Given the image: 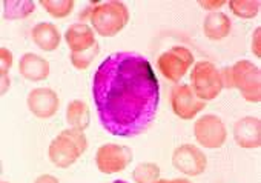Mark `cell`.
Wrapping results in <instances>:
<instances>
[{"mask_svg":"<svg viewBox=\"0 0 261 183\" xmlns=\"http://www.w3.org/2000/svg\"><path fill=\"white\" fill-rule=\"evenodd\" d=\"M13 66V53L8 48H0V77H2V89L0 93L5 94L10 89V77L8 71Z\"/></svg>","mask_w":261,"mask_h":183,"instance_id":"23","label":"cell"},{"mask_svg":"<svg viewBox=\"0 0 261 183\" xmlns=\"http://www.w3.org/2000/svg\"><path fill=\"white\" fill-rule=\"evenodd\" d=\"M233 139L238 146L252 149L261 145V122L258 117H243L233 125Z\"/></svg>","mask_w":261,"mask_h":183,"instance_id":"12","label":"cell"},{"mask_svg":"<svg viewBox=\"0 0 261 183\" xmlns=\"http://www.w3.org/2000/svg\"><path fill=\"white\" fill-rule=\"evenodd\" d=\"M114 183H127V181H124V180H115Z\"/></svg>","mask_w":261,"mask_h":183,"instance_id":"28","label":"cell"},{"mask_svg":"<svg viewBox=\"0 0 261 183\" xmlns=\"http://www.w3.org/2000/svg\"><path fill=\"white\" fill-rule=\"evenodd\" d=\"M261 4L258 0H230L229 8L240 19H253L259 13Z\"/></svg>","mask_w":261,"mask_h":183,"instance_id":"19","label":"cell"},{"mask_svg":"<svg viewBox=\"0 0 261 183\" xmlns=\"http://www.w3.org/2000/svg\"><path fill=\"white\" fill-rule=\"evenodd\" d=\"M89 20L98 36L114 37L129 22V11L123 2L97 4L89 11Z\"/></svg>","mask_w":261,"mask_h":183,"instance_id":"3","label":"cell"},{"mask_svg":"<svg viewBox=\"0 0 261 183\" xmlns=\"http://www.w3.org/2000/svg\"><path fill=\"white\" fill-rule=\"evenodd\" d=\"M31 37H33V42L40 50L48 51V53L56 51L62 40L59 28L54 24H48V22L37 24L31 31Z\"/></svg>","mask_w":261,"mask_h":183,"instance_id":"15","label":"cell"},{"mask_svg":"<svg viewBox=\"0 0 261 183\" xmlns=\"http://www.w3.org/2000/svg\"><path fill=\"white\" fill-rule=\"evenodd\" d=\"M88 140L80 129H65L62 131L49 145L48 155L53 165L57 168H69L74 165L79 157L86 151Z\"/></svg>","mask_w":261,"mask_h":183,"instance_id":"2","label":"cell"},{"mask_svg":"<svg viewBox=\"0 0 261 183\" xmlns=\"http://www.w3.org/2000/svg\"><path fill=\"white\" fill-rule=\"evenodd\" d=\"M259 34H261V30L256 28L253 31V36H252V53L259 57L261 56V45H259Z\"/></svg>","mask_w":261,"mask_h":183,"instance_id":"25","label":"cell"},{"mask_svg":"<svg viewBox=\"0 0 261 183\" xmlns=\"http://www.w3.org/2000/svg\"><path fill=\"white\" fill-rule=\"evenodd\" d=\"M160 166L155 163H140L136 166L133 178L136 183H157L160 180Z\"/></svg>","mask_w":261,"mask_h":183,"instance_id":"21","label":"cell"},{"mask_svg":"<svg viewBox=\"0 0 261 183\" xmlns=\"http://www.w3.org/2000/svg\"><path fill=\"white\" fill-rule=\"evenodd\" d=\"M4 19L20 20L31 16L36 10V4L30 0H8L4 2Z\"/></svg>","mask_w":261,"mask_h":183,"instance_id":"18","label":"cell"},{"mask_svg":"<svg viewBox=\"0 0 261 183\" xmlns=\"http://www.w3.org/2000/svg\"><path fill=\"white\" fill-rule=\"evenodd\" d=\"M198 5H200L201 8L211 11V13H215L218 8L224 7L226 2H224V0H204V2H198Z\"/></svg>","mask_w":261,"mask_h":183,"instance_id":"24","label":"cell"},{"mask_svg":"<svg viewBox=\"0 0 261 183\" xmlns=\"http://www.w3.org/2000/svg\"><path fill=\"white\" fill-rule=\"evenodd\" d=\"M66 120L74 129L85 131L91 122L88 105L82 100H72L66 108Z\"/></svg>","mask_w":261,"mask_h":183,"instance_id":"17","label":"cell"},{"mask_svg":"<svg viewBox=\"0 0 261 183\" xmlns=\"http://www.w3.org/2000/svg\"><path fill=\"white\" fill-rule=\"evenodd\" d=\"M232 28L230 19L220 11L209 13L203 20V33L209 40H223L229 36Z\"/></svg>","mask_w":261,"mask_h":183,"instance_id":"16","label":"cell"},{"mask_svg":"<svg viewBox=\"0 0 261 183\" xmlns=\"http://www.w3.org/2000/svg\"><path fill=\"white\" fill-rule=\"evenodd\" d=\"M191 83H192L191 88L194 89L197 97L201 99L203 102L214 100L223 89L220 70H217V66L207 60H201L195 63L191 76Z\"/></svg>","mask_w":261,"mask_h":183,"instance_id":"5","label":"cell"},{"mask_svg":"<svg viewBox=\"0 0 261 183\" xmlns=\"http://www.w3.org/2000/svg\"><path fill=\"white\" fill-rule=\"evenodd\" d=\"M133 151L127 146L117 145V143H106L97 149L95 163L98 171L103 174H115L121 172L133 162Z\"/></svg>","mask_w":261,"mask_h":183,"instance_id":"7","label":"cell"},{"mask_svg":"<svg viewBox=\"0 0 261 183\" xmlns=\"http://www.w3.org/2000/svg\"><path fill=\"white\" fill-rule=\"evenodd\" d=\"M30 111L39 119H51L56 116L60 106L57 93L51 88H36L28 94L27 99Z\"/></svg>","mask_w":261,"mask_h":183,"instance_id":"11","label":"cell"},{"mask_svg":"<svg viewBox=\"0 0 261 183\" xmlns=\"http://www.w3.org/2000/svg\"><path fill=\"white\" fill-rule=\"evenodd\" d=\"M65 40H66L71 53H82V51L89 50L91 47H94L97 43L95 36H94V30L86 24L71 25L65 33Z\"/></svg>","mask_w":261,"mask_h":183,"instance_id":"14","label":"cell"},{"mask_svg":"<svg viewBox=\"0 0 261 183\" xmlns=\"http://www.w3.org/2000/svg\"><path fill=\"white\" fill-rule=\"evenodd\" d=\"M157 183H191L186 178H174V180H168V178H160Z\"/></svg>","mask_w":261,"mask_h":183,"instance_id":"27","label":"cell"},{"mask_svg":"<svg viewBox=\"0 0 261 183\" xmlns=\"http://www.w3.org/2000/svg\"><path fill=\"white\" fill-rule=\"evenodd\" d=\"M192 63H194V56L185 47H172L171 50L165 51L157 60L159 71L168 80L175 83L180 82V79H183V76L188 73Z\"/></svg>","mask_w":261,"mask_h":183,"instance_id":"6","label":"cell"},{"mask_svg":"<svg viewBox=\"0 0 261 183\" xmlns=\"http://www.w3.org/2000/svg\"><path fill=\"white\" fill-rule=\"evenodd\" d=\"M49 71H51L49 62L37 54H33V53L23 54L19 62L20 76L31 82H42V80L48 79Z\"/></svg>","mask_w":261,"mask_h":183,"instance_id":"13","label":"cell"},{"mask_svg":"<svg viewBox=\"0 0 261 183\" xmlns=\"http://www.w3.org/2000/svg\"><path fill=\"white\" fill-rule=\"evenodd\" d=\"M101 126L118 137H136L152 123L159 108V80L146 57L121 51L106 57L92 80Z\"/></svg>","mask_w":261,"mask_h":183,"instance_id":"1","label":"cell"},{"mask_svg":"<svg viewBox=\"0 0 261 183\" xmlns=\"http://www.w3.org/2000/svg\"><path fill=\"white\" fill-rule=\"evenodd\" d=\"M34 183H60V181L57 177H54L51 174H43V175H39Z\"/></svg>","mask_w":261,"mask_h":183,"instance_id":"26","label":"cell"},{"mask_svg":"<svg viewBox=\"0 0 261 183\" xmlns=\"http://www.w3.org/2000/svg\"><path fill=\"white\" fill-rule=\"evenodd\" d=\"M172 165L180 172L191 175V177H197L206 171L207 157L200 148L186 143V145L175 148L172 154Z\"/></svg>","mask_w":261,"mask_h":183,"instance_id":"9","label":"cell"},{"mask_svg":"<svg viewBox=\"0 0 261 183\" xmlns=\"http://www.w3.org/2000/svg\"><path fill=\"white\" fill-rule=\"evenodd\" d=\"M40 5L49 16L56 19H63L72 13L75 2L74 0H40Z\"/></svg>","mask_w":261,"mask_h":183,"instance_id":"20","label":"cell"},{"mask_svg":"<svg viewBox=\"0 0 261 183\" xmlns=\"http://www.w3.org/2000/svg\"><path fill=\"white\" fill-rule=\"evenodd\" d=\"M171 105L177 117L183 120H191L201 109H204L206 102L198 99L189 85H177L171 93Z\"/></svg>","mask_w":261,"mask_h":183,"instance_id":"10","label":"cell"},{"mask_svg":"<svg viewBox=\"0 0 261 183\" xmlns=\"http://www.w3.org/2000/svg\"><path fill=\"white\" fill-rule=\"evenodd\" d=\"M98 53H100L98 43H95L94 47H91L89 50H85L82 53H71V63L77 70H86L94 62V59L98 56Z\"/></svg>","mask_w":261,"mask_h":183,"instance_id":"22","label":"cell"},{"mask_svg":"<svg viewBox=\"0 0 261 183\" xmlns=\"http://www.w3.org/2000/svg\"><path fill=\"white\" fill-rule=\"evenodd\" d=\"M194 134L197 142L209 149L221 148L227 137V131L223 120L214 114H206L200 117L194 125Z\"/></svg>","mask_w":261,"mask_h":183,"instance_id":"8","label":"cell"},{"mask_svg":"<svg viewBox=\"0 0 261 183\" xmlns=\"http://www.w3.org/2000/svg\"><path fill=\"white\" fill-rule=\"evenodd\" d=\"M232 71V88H237L241 93V97L250 103L261 102V73L259 68L249 60H240Z\"/></svg>","mask_w":261,"mask_h":183,"instance_id":"4","label":"cell"},{"mask_svg":"<svg viewBox=\"0 0 261 183\" xmlns=\"http://www.w3.org/2000/svg\"><path fill=\"white\" fill-rule=\"evenodd\" d=\"M0 183H8V181H0Z\"/></svg>","mask_w":261,"mask_h":183,"instance_id":"29","label":"cell"}]
</instances>
